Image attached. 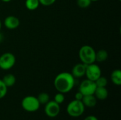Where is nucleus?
Returning <instances> with one entry per match:
<instances>
[{"label": "nucleus", "instance_id": "f257e3e1", "mask_svg": "<svg viewBox=\"0 0 121 120\" xmlns=\"http://www.w3.org/2000/svg\"><path fill=\"white\" fill-rule=\"evenodd\" d=\"M74 84L75 78L69 72L60 73L54 79V86L55 89L58 92L64 94L71 91Z\"/></svg>", "mask_w": 121, "mask_h": 120}, {"label": "nucleus", "instance_id": "f03ea898", "mask_svg": "<svg viewBox=\"0 0 121 120\" xmlns=\"http://www.w3.org/2000/svg\"><path fill=\"white\" fill-rule=\"evenodd\" d=\"M79 57L86 65L96 62V51L90 45H83L79 51Z\"/></svg>", "mask_w": 121, "mask_h": 120}, {"label": "nucleus", "instance_id": "7ed1b4c3", "mask_svg": "<svg viewBox=\"0 0 121 120\" xmlns=\"http://www.w3.org/2000/svg\"><path fill=\"white\" fill-rule=\"evenodd\" d=\"M85 110V106L82 100H74L71 101L67 106V114L72 117H79L83 115Z\"/></svg>", "mask_w": 121, "mask_h": 120}, {"label": "nucleus", "instance_id": "20e7f679", "mask_svg": "<svg viewBox=\"0 0 121 120\" xmlns=\"http://www.w3.org/2000/svg\"><path fill=\"white\" fill-rule=\"evenodd\" d=\"M21 106L24 110L28 112H34L38 110L40 104L38 98L33 95H28L23 98Z\"/></svg>", "mask_w": 121, "mask_h": 120}, {"label": "nucleus", "instance_id": "39448f33", "mask_svg": "<svg viewBox=\"0 0 121 120\" xmlns=\"http://www.w3.org/2000/svg\"><path fill=\"white\" fill-rule=\"evenodd\" d=\"M16 64V57L11 52H5L0 56V69L2 70H9Z\"/></svg>", "mask_w": 121, "mask_h": 120}, {"label": "nucleus", "instance_id": "423d86ee", "mask_svg": "<svg viewBox=\"0 0 121 120\" xmlns=\"http://www.w3.org/2000/svg\"><path fill=\"white\" fill-rule=\"evenodd\" d=\"M85 76L87 79L95 81L101 76V70L100 66L95 63L86 65Z\"/></svg>", "mask_w": 121, "mask_h": 120}, {"label": "nucleus", "instance_id": "0eeeda50", "mask_svg": "<svg viewBox=\"0 0 121 120\" xmlns=\"http://www.w3.org/2000/svg\"><path fill=\"white\" fill-rule=\"evenodd\" d=\"M96 88V85L95 82L86 79V80H84L80 83L79 91L81 92L84 95H94Z\"/></svg>", "mask_w": 121, "mask_h": 120}, {"label": "nucleus", "instance_id": "6e6552de", "mask_svg": "<svg viewBox=\"0 0 121 120\" xmlns=\"http://www.w3.org/2000/svg\"><path fill=\"white\" fill-rule=\"evenodd\" d=\"M44 111L48 117L50 118H54L59 115L60 112V106L58 103H57L54 100L48 101L45 104Z\"/></svg>", "mask_w": 121, "mask_h": 120}, {"label": "nucleus", "instance_id": "1a4fd4ad", "mask_svg": "<svg viewBox=\"0 0 121 120\" xmlns=\"http://www.w3.org/2000/svg\"><path fill=\"white\" fill-rule=\"evenodd\" d=\"M4 24L6 28L9 30H14L19 26L20 21L15 16H9L5 18Z\"/></svg>", "mask_w": 121, "mask_h": 120}, {"label": "nucleus", "instance_id": "9d476101", "mask_svg": "<svg viewBox=\"0 0 121 120\" xmlns=\"http://www.w3.org/2000/svg\"><path fill=\"white\" fill-rule=\"evenodd\" d=\"M86 65L84 63H79L74 66L72 70V74L74 78H81L85 76Z\"/></svg>", "mask_w": 121, "mask_h": 120}, {"label": "nucleus", "instance_id": "9b49d317", "mask_svg": "<svg viewBox=\"0 0 121 120\" xmlns=\"http://www.w3.org/2000/svg\"><path fill=\"white\" fill-rule=\"evenodd\" d=\"M94 95L97 100H104L108 96V91L106 87H96Z\"/></svg>", "mask_w": 121, "mask_h": 120}, {"label": "nucleus", "instance_id": "f8f14e48", "mask_svg": "<svg viewBox=\"0 0 121 120\" xmlns=\"http://www.w3.org/2000/svg\"><path fill=\"white\" fill-rule=\"evenodd\" d=\"M82 103L85 107L87 108H94L96 106L97 103V99L94 96V95H84L82 100Z\"/></svg>", "mask_w": 121, "mask_h": 120}, {"label": "nucleus", "instance_id": "ddd939ff", "mask_svg": "<svg viewBox=\"0 0 121 120\" xmlns=\"http://www.w3.org/2000/svg\"><path fill=\"white\" fill-rule=\"evenodd\" d=\"M111 79L113 84L116 86L121 85V71L120 69H116L113 71L111 75Z\"/></svg>", "mask_w": 121, "mask_h": 120}, {"label": "nucleus", "instance_id": "4468645a", "mask_svg": "<svg viewBox=\"0 0 121 120\" xmlns=\"http://www.w3.org/2000/svg\"><path fill=\"white\" fill-rule=\"evenodd\" d=\"M1 80L7 88L13 86L15 84L16 81L15 76L11 74H8L5 75Z\"/></svg>", "mask_w": 121, "mask_h": 120}, {"label": "nucleus", "instance_id": "2eb2a0df", "mask_svg": "<svg viewBox=\"0 0 121 120\" xmlns=\"http://www.w3.org/2000/svg\"><path fill=\"white\" fill-rule=\"evenodd\" d=\"M108 57V53L106 50H99L96 52V62H104Z\"/></svg>", "mask_w": 121, "mask_h": 120}, {"label": "nucleus", "instance_id": "dca6fc26", "mask_svg": "<svg viewBox=\"0 0 121 120\" xmlns=\"http://www.w3.org/2000/svg\"><path fill=\"white\" fill-rule=\"evenodd\" d=\"M40 5L39 0H26L25 6L27 9L30 11H34L38 8Z\"/></svg>", "mask_w": 121, "mask_h": 120}, {"label": "nucleus", "instance_id": "f3484780", "mask_svg": "<svg viewBox=\"0 0 121 120\" xmlns=\"http://www.w3.org/2000/svg\"><path fill=\"white\" fill-rule=\"evenodd\" d=\"M40 104H43L45 105L48 101H50V96L47 93H40L38 96L37 97Z\"/></svg>", "mask_w": 121, "mask_h": 120}, {"label": "nucleus", "instance_id": "a211bd4d", "mask_svg": "<svg viewBox=\"0 0 121 120\" xmlns=\"http://www.w3.org/2000/svg\"><path fill=\"white\" fill-rule=\"evenodd\" d=\"M96 87H106L108 84V80L106 77L101 76L99 79H97L95 81Z\"/></svg>", "mask_w": 121, "mask_h": 120}, {"label": "nucleus", "instance_id": "6ab92c4d", "mask_svg": "<svg viewBox=\"0 0 121 120\" xmlns=\"http://www.w3.org/2000/svg\"><path fill=\"white\" fill-rule=\"evenodd\" d=\"M91 2L92 1L91 0H77V4L78 6L82 8H88L91 5Z\"/></svg>", "mask_w": 121, "mask_h": 120}, {"label": "nucleus", "instance_id": "aec40b11", "mask_svg": "<svg viewBox=\"0 0 121 120\" xmlns=\"http://www.w3.org/2000/svg\"><path fill=\"white\" fill-rule=\"evenodd\" d=\"M7 91H8V88L4 83L2 80L0 79V99L5 97V95L7 93Z\"/></svg>", "mask_w": 121, "mask_h": 120}, {"label": "nucleus", "instance_id": "412c9836", "mask_svg": "<svg viewBox=\"0 0 121 120\" xmlns=\"http://www.w3.org/2000/svg\"><path fill=\"white\" fill-rule=\"evenodd\" d=\"M65 97L64 93H60V92H58L54 97V101L58 103L59 105L62 104L65 101Z\"/></svg>", "mask_w": 121, "mask_h": 120}, {"label": "nucleus", "instance_id": "4be33fe9", "mask_svg": "<svg viewBox=\"0 0 121 120\" xmlns=\"http://www.w3.org/2000/svg\"><path fill=\"white\" fill-rule=\"evenodd\" d=\"M55 1H56V0H39L40 4H42L45 6H50V5L53 4Z\"/></svg>", "mask_w": 121, "mask_h": 120}, {"label": "nucleus", "instance_id": "5701e85b", "mask_svg": "<svg viewBox=\"0 0 121 120\" xmlns=\"http://www.w3.org/2000/svg\"><path fill=\"white\" fill-rule=\"evenodd\" d=\"M83 97H84V95L81 92H79V91H78L77 93H76V94L74 95L75 100H82V98H83Z\"/></svg>", "mask_w": 121, "mask_h": 120}, {"label": "nucleus", "instance_id": "b1692460", "mask_svg": "<svg viewBox=\"0 0 121 120\" xmlns=\"http://www.w3.org/2000/svg\"><path fill=\"white\" fill-rule=\"evenodd\" d=\"M84 120H98V118L96 117V116H94V115H89V116H88V117H86L85 119Z\"/></svg>", "mask_w": 121, "mask_h": 120}, {"label": "nucleus", "instance_id": "393cba45", "mask_svg": "<svg viewBox=\"0 0 121 120\" xmlns=\"http://www.w3.org/2000/svg\"><path fill=\"white\" fill-rule=\"evenodd\" d=\"M1 1L3 2H5V3H8V2H10L11 0H1Z\"/></svg>", "mask_w": 121, "mask_h": 120}, {"label": "nucleus", "instance_id": "a878e982", "mask_svg": "<svg viewBox=\"0 0 121 120\" xmlns=\"http://www.w3.org/2000/svg\"><path fill=\"white\" fill-rule=\"evenodd\" d=\"M1 22L0 21V30H1Z\"/></svg>", "mask_w": 121, "mask_h": 120}, {"label": "nucleus", "instance_id": "bb28decb", "mask_svg": "<svg viewBox=\"0 0 121 120\" xmlns=\"http://www.w3.org/2000/svg\"><path fill=\"white\" fill-rule=\"evenodd\" d=\"M91 1H99V0H91Z\"/></svg>", "mask_w": 121, "mask_h": 120}, {"label": "nucleus", "instance_id": "cd10ccee", "mask_svg": "<svg viewBox=\"0 0 121 120\" xmlns=\"http://www.w3.org/2000/svg\"><path fill=\"white\" fill-rule=\"evenodd\" d=\"M119 1H121V0H119Z\"/></svg>", "mask_w": 121, "mask_h": 120}]
</instances>
